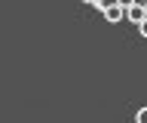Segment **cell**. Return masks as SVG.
Listing matches in <instances>:
<instances>
[{
	"mask_svg": "<svg viewBox=\"0 0 147 123\" xmlns=\"http://www.w3.org/2000/svg\"><path fill=\"white\" fill-rule=\"evenodd\" d=\"M126 19L132 22V25H141V22L147 19V10H144V3H132L126 10Z\"/></svg>",
	"mask_w": 147,
	"mask_h": 123,
	"instance_id": "1",
	"label": "cell"
},
{
	"mask_svg": "<svg viewBox=\"0 0 147 123\" xmlns=\"http://www.w3.org/2000/svg\"><path fill=\"white\" fill-rule=\"evenodd\" d=\"M101 16H104L107 22H123L126 19V10H123L119 3H113V6H107V10H101Z\"/></svg>",
	"mask_w": 147,
	"mask_h": 123,
	"instance_id": "2",
	"label": "cell"
},
{
	"mask_svg": "<svg viewBox=\"0 0 147 123\" xmlns=\"http://www.w3.org/2000/svg\"><path fill=\"white\" fill-rule=\"evenodd\" d=\"M135 123H147V108H138V114H135Z\"/></svg>",
	"mask_w": 147,
	"mask_h": 123,
	"instance_id": "3",
	"label": "cell"
},
{
	"mask_svg": "<svg viewBox=\"0 0 147 123\" xmlns=\"http://www.w3.org/2000/svg\"><path fill=\"white\" fill-rule=\"evenodd\" d=\"M89 6H95V10H104V0H86Z\"/></svg>",
	"mask_w": 147,
	"mask_h": 123,
	"instance_id": "4",
	"label": "cell"
},
{
	"mask_svg": "<svg viewBox=\"0 0 147 123\" xmlns=\"http://www.w3.org/2000/svg\"><path fill=\"white\" fill-rule=\"evenodd\" d=\"M138 34H141V37H147V19L141 22V25H138Z\"/></svg>",
	"mask_w": 147,
	"mask_h": 123,
	"instance_id": "5",
	"label": "cell"
},
{
	"mask_svg": "<svg viewBox=\"0 0 147 123\" xmlns=\"http://www.w3.org/2000/svg\"><path fill=\"white\" fill-rule=\"evenodd\" d=\"M119 6H123V10H129V6H132V3H138V0H117Z\"/></svg>",
	"mask_w": 147,
	"mask_h": 123,
	"instance_id": "6",
	"label": "cell"
},
{
	"mask_svg": "<svg viewBox=\"0 0 147 123\" xmlns=\"http://www.w3.org/2000/svg\"><path fill=\"white\" fill-rule=\"evenodd\" d=\"M144 10H147V0H144Z\"/></svg>",
	"mask_w": 147,
	"mask_h": 123,
	"instance_id": "7",
	"label": "cell"
},
{
	"mask_svg": "<svg viewBox=\"0 0 147 123\" xmlns=\"http://www.w3.org/2000/svg\"><path fill=\"white\" fill-rule=\"evenodd\" d=\"M138 3H144V0H138Z\"/></svg>",
	"mask_w": 147,
	"mask_h": 123,
	"instance_id": "8",
	"label": "cell"
}]
</instances>
